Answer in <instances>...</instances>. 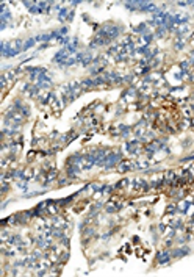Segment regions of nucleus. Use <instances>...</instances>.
I'll list each match as a JSON object with an SVG mask.
<instances>
[{"label":"nucleus","mask_w":194,"mask_h":277,"mask_svg":"<svg viewBox=\"0 0 194 277\" xmlns=\"http://www.w3.org/2000/svg\"><path fill=\"white\" fill-rule=\"evenodd\" d=\"M24 50V42L21 39H14L11 42H3L2 44V55L3 56H16L19 52Z\"/></svg>","instance_id":"obj_1"},{"label":"nucleus","mask_w":194,"mask_h":277,"mask_svg":"<svg viewBox=\"0 0 194 277\" xmlns=\"http://www.w3.org/2000/svg\"><path fill=\"white\" fill-rule=\"evenodd\" d=\"M119 158H121V153L119 152H114V153H108L107 155V158L103 160V163L102 164H105L107 168H111L113 164H116L119 161Z\"/></svg>","instance_id":"obj_2"},{"label":"nucleus","mask_w":194,"mask_h":277,"mask_svg":"<svg viewBox=\"0 0 194 277\" xmlns=\"http://www.w3.org/2000/svg\"><path fill=\"white\" fill-rule=\"evenodd\" d=\"M80 61L83 64H88L91 61V53H80Z\"/></svg>","instance_id":"obj_3"},{"label":"nucleus","mask_w":194,"mask_h":277,"mask_svg":"<svg viewBox=\"0 0 194 277\" xmlns=\"http://www.w3.org/2000/svg\"><path fill=\"white\" fill-rule=\"evenodd\" d=\"M168 260H169V254L168 252H160L158 254V261H160V263H166Z\"/></svg>","instance_id":"obj_4"},{"label":"nucleus","mask_w":194,"mask_h":277,"mask_svg":"<svg viewBox=\"0 0 194 277\" xmlns=\"http://www.w3.org/2000/svg\"><path fill=\"white\" fill-rule=\"evenodd\" d=\"M36 38H30V39L28 41H27V42H24V50H27V49H30V47H32V45H34V44H36Z\"/></svg>","instance_id":"obj_5"},{"label":"nucleus","mask_w":194,"mask_h":277,"mask_svg":"<svg viewBox=\"0 0 194 277\" xmlns=\"http://www.w3.org/2000/svg\"><path fill=\"white\" fill-rule=\"evenodd\" d=\"M135 32H139V33H147V27L146 24H139L136 28H135Z\"/></svg>","instance_id":"obj_6"},{"label":"nucleus","mask_w":194,"mask_h":277,"mask_svg":"<svg viewBox=\"0 0 194 277\" xmlns=\"http://www.w3.org/2000/svg\"><path fill=\"white\" fill-rule=\"evenodd\" d=\"M66 13H67V10H64V8L61 10V11H60V19H64V17H66Z\"/></svg>","instance_id":"obj_7"}]
</instances>
